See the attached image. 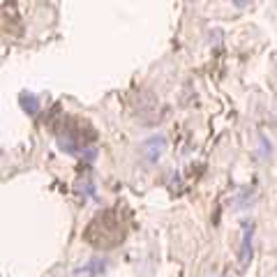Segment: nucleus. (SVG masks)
Returning a JSON list of instances; mask_svg holds the SVG:
<instances>
[{"mask_svg":"<svg viewBox=\"0 0 277 277\" xmlns=\"http://www.w3.org/2000/svg\"><path fill=\"white\" fill-rule=\"evenodd\" d=\"M125 238V227L120 224L118 215L114 210H106L92 219L86 229V240L99 247H114Z\"/></svg>","mask_w":277,"mask_h":277,"instance_id":"nucleus-1","label":"nucleus"},{"mask_svg":"<svg viewBox=\"0 0 277 277\" xmlns=\"http://www.w3.org/2000/svg\"><path fill=\"white\" fill-rule=\"evenodd\" d=\"M58 146H60V150L67 152V155H79V152L83 155L81 134H79V130H74V127H70V125L63 132H58Z\"/></svg>","mask_w":277,"mask_h":277,"instance_id":"nucleus-2","label":"nucleus"},{"mask_svg":"<svg viewBox=\"0 0 277 277\" xmlns=\"http://www.w3.org/2000/svg\"><path fill=\"white\" fill-rule=\"evenodd\" d=\"M164 150H167V139H164V136H159V134L148 136L146 141L141 143V152L146 155L148 162H152V164H155L159 157H162Z\"/></svg>","mask_w":277,"mask_h":277,"instance_id":"nucleus-3","label":"nucleus"},{"mask_svg":"<svg viewBox=\"0 0 277 277\" xmlns=\"http://www.w3.org/2000/svg\"><path fill=\"white\" fill-rule=\"evenodd\" d=\"M252 234H254V224L245 222L243 224V243H240V266H247L252 259Z\"/></svg>","mask_w":277,"mask_h":277,"instance_id":"nucleus-4","label":"nucleus"},{"mask_svg":"<svg viewBox=\"0 0 277 277\" xmlns=\"http://www.w3.org/2000/svg\"><path fill=\"white\" fill-rule=\"evenodd\" d=\"M76 192L81 196H95V183H92L88 176H83V178L76 183Z\"/></svg>","mask_w":277,"mask_h":277,"instance_id":"nucleus-5","label":"nucleus"},{"mask_svg":"<svg viewBox=\"0 0 277 277\" xmlns=\"http://www.w3.org/2000/svg\"><path fill=\"white\" fill-rule=\"evenodd\" d=\"M21 106H23V111L30 114V116H37V111H39V102H37L35 95H23V97H21Z\"/></svg>","mask_w":277,"mask_h":277,"instance_id":"nucleus-6","label":"nucleus"},{"mask_svg":"<svg viewBox=\"0 0 277 277\" xmlns=\"http://www.w3.org/2000/svg\"><path fill=\"white\" fill-rule=\"evenodd\" d=\"M104 266H106V261L104 259H92L90 263L83 266V272H86V275H97V272L104 270Z\"/></svg>","mask_w":277,"mask_h":277,"instance_id":"nucleus-7","label":"nucleus"}]
</instances>
